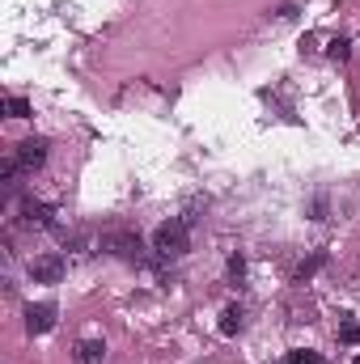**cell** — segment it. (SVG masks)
Masks as SVG:
<instances>
[{
    "mask_svg": "<svg viewBox=\"0 0 360 364\" xmlns=\"http://www.w3.org/2000/svg\"><path fill=\"white\" fill-rule=\"evenodd\" d=\"M356 364H360V356H356Z\"/></svg>",
    "mask_w": 360,
    "mask_h": 364,
    "instance_id": "obj_15",
    "label": "cell"
},
{
    "mask_svg": "<svg viewBox=\"0 0 360 364\" xmlns=\"http://www.w3.org/2000/svg\"><path fill=\"white\" fill-rule=\"evenodd\" d=\"M229 275L242 284V275H246V259H242V255H233V259H229Z\"/></svg>",
    "mask_w": 360,
    "mask_h": 364,
    "instance_id": "obj_13",
    "label": "cell"
},
{
    "mask_svg": "<svg viewBox=\"0 0 360 364\" xmlns=\"http://www.w3.org/2000/svg\"><path fill=\"white\" fill-rule=\"evenodd\" d=\"M68 272V263L60 259V255H43V259H34L30 263V275H34V284H60Z\"/></svg>",
    "mask_w": 360,
    "mask_h": 364,
    "instance_id": "obj_3",
    "label": "cell"
},
{
    "mask_svg": "<svg viewBox=\"0 0 360 364\" xmlns=\"http://www.w3.org/2000/svg\"><path fill=\"white\" fill-rule=\"evenodd\" d=\"M4 110H9V119H26L30 114V102L26 97H4Z\"/></svg>",
    "mask_w": 360,
    "mask_h": 364,
    "instance_id": "obj_10",
    "label": "cell"
},
{
    "mask_svg": "<svg viewBox=\"0 0 360 364\" xmlns=\"http://www.w3.org/2000/svg\"><path fill=\"white\" fill-rule=\"evenodd\" d=\"M55 326V305L43 301V305H26V331L30 335H47Z\"/></svg>",
    "mask_w": 360,
    "mask_h": 364,
    "instance_id": "obj_4",
    "label": "cell"
},
{
    "mask_svg": "<svg viewBox=\"0 0 360 364\" xmlns=\"http://www.w3.org/2000/svg\"><path fill=\"white\" fill-rule=\"evenodd\" d=\"M331 55H335V60H348V43H344V38H335V43H331Z\"/></svg>",
    "mask_w": 360,
    "mask_h": 364,
    "instance_id": "obj_14",
    "label": "cell"
},
{
    "mask_svg": "<svg viewBox=\"0 0 360 364\" xmlns=\"http://www.w3.org/2000/svg\"><path fill=\"white\" fill-rule=\"evenodd\" d=\"M43 161H47V140H34V136H30V140L17 144V166H21V170H38Z\"/></svg>",
    "mask_w": 360,
    "mask_h": 364,
    "instance_id": "obj_5",
    "label": "cell"
},
{
    "mask_svg": "<svg viewBox=\"0 0 360 364\" xmlns=\"http://www.w3.org/2000/svg\"><path fill=\"white\" fill-rule=\"evenodd\" d=\"M322 360V356H318V352H309V348H305V352H292V356H288V364H318Z\"/></svg>",
    "mask_w": 360,
    "mask_h": 364,
    "instance_id": "obj_12",
    "label": "cell"
},
{
    "mask_svg": "<svg viewBox=\"0 0 360 364\" xmlns=\"http://www.w3.org/2000/svg\"><path fill=\"white\" fill-rule=\"evenodd\" d=\"M186 246H191V233H186V220H166V225H157V233H153V250L157 255H166V259H179L186 255Z\"/></svg>",
    "mask_w": 360,
    "mask_h": 364,
    "instance_id": "obj_1",
    "label": "cell"
},
{
    "mask_svg": "<svg viewBox=\"0 0 360 364\" xmlns=\"http://www.w3.org/2000/svg\"><path fill=\"white\" fill-rule=\"evenodd\" d=\"M21 220H26V225H34V229H51V203L26 199V203H21Z\"/></svg>",
    "mask_w": 360,
    "mask_h": 364,
    "instance_id": "obj_6",
    "label": "cell"
},
{
    "mask_svg": "<svg viewBox=\"0 0 360 364\" xmlns=\"http://www.w3.org/2000/svg\"><path fill=\"white\" fill-rule=\"evenodd\" d=\"M102 250H110V255H119V259H140V237L115 229V233H102Z\"/></svg>",
    "mask_w": 360,
    "mask_h": 364,
    "instance_id": "obj_2",
    "label": "cell"
},
{
    "mask_svg": "<svg viewBox=\"0 0 360 364\" xmlns=\"http://www.w3.org/2000/svg\"><path fill=\"white\" fill-rule=\"evenodd\" d=\"M339 339H344V343H360V322L344 318V322H339Z\"/></svg>",
    "mask_w": 360,
    "mask_h": 364,
    "instance_id": "obj_11",
    "label": "cell"
},
{
    "mask_svg": "<svg viewBox=\"0 0 360 364\" xmlns=\"http://www.w3.org/2000/svg\"><path fill=\"white\" fill-rule=\"evenodd\" d=\"M238 331H242V309L229 305V309L221 314V335H238Z\"/></svg>",
    "mask_w": 360,
    "mask_h": 364,
    "instance_id": "obj_9",
    "label": "cell"
},
{
    "mask_svg": "<svg viewBox=\"0 0 360 364\" xmlns=\"http://www.w3.org/2000/svg\"><path fill=\"white\" fill-rule=\"evenodd\" d=\"M77 352H81V364H102L106 360V343H102V339H85Z\"/></svg>",
    "mask_w": 360,
    "mask_h": 364,
    "instance_id": "obj_8",
    "label": "cell"
},
{
    "mask_svg": "<svg viewBox=\"0 0 360 364\" xmlns=\"http://www.w3.org/2000/svg\"><path fill=\"white\" fill-rule=\"evenodd\" d=\"M322 267H327V250H318V255H309V259H305V263L297 267V275H292V279H297V284H305L309 275H314V272H322Z\"/></svg>",
    "mask_w": 360,
    "mask_h": 364,
    "instance_id": "obj_7",
    "label": "cell"
}]
</instances>
